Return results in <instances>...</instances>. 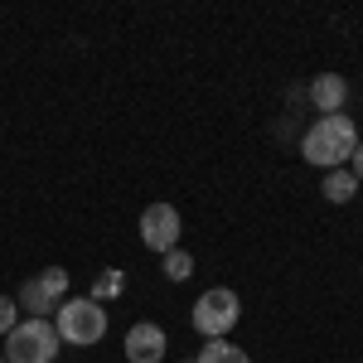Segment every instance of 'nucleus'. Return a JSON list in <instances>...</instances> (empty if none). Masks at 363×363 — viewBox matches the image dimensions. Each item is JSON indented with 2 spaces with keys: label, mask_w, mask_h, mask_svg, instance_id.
Instances as JSON below:
<instances>
[{
  "label": "nucleus",
  "mask_w": 363,
  "mask_h": 363,
  "mask_svg": "<svg viewBox=\"0 0 363 363\" xmlns=\"http://www.w3.org/2000/svg\"><path fill=\"white\" fill-rule=\"evenodd\" d=\"M354 145H359V131H354V116H320L315 126L306 131L301 140V155H306L310 165L320 169H344L349 165V155H354Z\"/></svg>",
  "instance_id": "obj_1"
},
{
  "label": "nucleus",
  "mask_w": 363,
  "mask_h": 363,
  "mask_svg": "<svg viewBox=\"0 0 363 363\" xmlns=\"http://www.w3.org/2000/svg\"><path fill=\"white\" fill-rule=\"evenodd\" d=\"M58 330L49 320H20L5 335V363H54L58 359Z\"/></svg>",
  "instance_id": "obj_2"
},
{
  "label": "nucleus",
  "mask_w": 363,
  "mask_h": 363,
  "mask_svg": "<svg viewBox=\"0 0 363 363\" xmlns=\"http://www.w3.org/2000/svg\"><path fill=\"white\" fill-rule=\"evenodd\" d=\"M54 330L63 344H97V339L107 335V310L97 306L92 296L87 301H63V306L54 310Z\"/></svg>",
  "instance_id": "obj_3"
},
{
  "label": "nucleus",
  "mask_w": 363,
  "mask_h": 363,
  "mask_svg": "<svg viewBox=\"0 0 363 363\" xmlns=\"http://www.w3.org/2000/svg\"><path fill=\"white\" fill-rule=\"evenodd\" d=\"M238 315H242V301H238V291H228V286H213V291H203L194 306V330L208 339H223L233 325H238Z\"/></svg>",
  "instance_id": "obj_4"
},
{
  "label": "nucleus",
  "mask_w": 363,
  "mask_h": 363,
  "mask_svg": "<svg viewBox=\"0 0 363 363\" xmlns=\"http://www.w3.org/2000/svg\"><path fill=\"white\" fill-rule=\"evenodd\" d=\"M63 296H68V272H63V267H44L34 281L20 286V301H15V306L29 310V320H44L49 310L63 306Z\"/></svg>",
  "instance_id": "obj_5"
},
{
  "label": "nucleus",
  "mask_w": 363,
  "mask_h": 363,
  "mask_svg": "<svg viewBox=\"0 0 363 363\" xmlns=\"http://www.w3.org/2000/svg\"><path fill=\"white\" fill-rule=\"evenodd\" d=\"M140 242L150 252H160V257L179 247V208L174 203H150L140 213Z\"/></svg>",
  "instance_id": "obj_6"
},
{
  "label": "nucleus",
  "mask_w": 363,
  "mask_h": 363,
  "mask_svg": "<svg viewBox=\"0 0 363 363\" xmlns=\"http://www.w3.org/2000/svg\"><path fill=\"white\" fill-rule=\"evenodd\" d=\"M126 359L131 363H160L165 359V330L150 325V320L131 325V330H126Z\"/></svg>",
  "instance_id": "obj_7"
},
{
  "label": "nucleus",
  "mask_w": 363,
  "mask_h": 363,
  "mask_svg": "<svg viewBox=\"0 0 363 363\" xmlns=\"http://www.w3.org/2000/svg\"><path fill=\"white\" fill-rule=\"evenodd\" d=\"M310 102L320 107L325 116H335L344 102H349V83L339 78V73H320L315 83H310Z\"/></svg>",
  "instance_id": "obj_8"
},
{
  "label": "nucleus",
  "mask_w": 363,
  "mask_h": 363,
  "mask_svg": "<svg viewBox=\"0 0 363 363\" xmlns=\"http://www.w3.org/2000/svg\"><path fill=\"white\" fill-rule=\"evenodd\" d=\"M359 194V179H354V169H325V199L330 203H349V199Z\"/></svg>",
  "instance_id": "obj_9"
},
{
  "label": "nucleus",
  "mask_w": 363,
  "mask_h": 363,
  "mask_svg": "<svg viewBox=\"0 0 363 363\" xmlns=\"http://www.w3.org/2000/svg\"><path fill=\"white\" fill-rule=\"evenodd\" d=\"M194 363H252V359L242 354V349H233L228 339H208V344L199 349V359H194Z\"/></svg>",
  "instance_id": "obj_10"
},
{
  "label": "nucleus",
  "mask_w": 363,
  "mask_h": 363,
  "mask_svg": "<svg viewBox=\"0 0 363 363\" xmlns=\"http://www.w3.org/2000/svg\"><path fill=\"white\" fill-rule=\"evenodd\" d=\"M121 291H126V277H121V272H102V277L92 281V301H97V306L112 301V296H121Z\"/></svg>",
  "instance_id": "obj_11"
},
{
  "label": "nucleus",
  "mask_w": 363,
  "mask_h": 363,
  "mask_svg": "<svg viewBox=\"0 0 363 363\" xmlns=\"http://www.w3.org/2000/svg\"><path fill=\"white\" fill-rule=\"evenodd\" d=\"M189 272H194V257H189V252H184V247L165 252V277H169V281H184V277H189Z\"/></svg>",
  "instance_id": "obj_12"
},
{
  "label": "nucleus",
  "mask_w": 363,
  "mask_h": 363,
  "mask_svg": "<svg viewBox=\"0 0 363 363\" xmlns=\"http://www.w3.org/2000/svg\"><path fill=\"white\" fill-rule=\"evenodd\" d=\"M15 325H20V306H15L10 296H0V335H10Z\"/></svg>",
  "instance_id": "obj_13"
},
{
  "label": "nucleus",
  "mask_w": 363,
  "mask_h": 363,
  "mask_svg": "<svg viewBox=\"0 0 363 363\" xmlns=\"http://www.w3.org/2000/svg\"><path fill=\"white\" fill-rule=\"evenodd\" d=\"M349 165H354V179H363V136H359V145H354V155H349Z\"/></svg>",
  "instance_id": "obj_14"
},
{
  "label": "nucleus",
  "mask_w": 363,
  "mask_h": 363,
  "mask_svg": "<svg viewBox=\"0 0 363 363\" xmlns=\"http://www.w3.org/2000/svg\"><path fill=\"white\" fill-rule=\"evenodd\" d=\"M0 363H5V359H0Z\"/></svg>",
  "instance_id": "obj_15"
}]
</instances>
